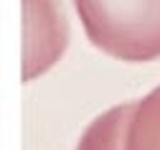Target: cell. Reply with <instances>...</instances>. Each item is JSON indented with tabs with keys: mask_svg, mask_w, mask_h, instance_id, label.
I'll list each match as a JSON object with an SVG mask.
<instances>
[{
	"mask_svg": "<svg viewBox=\"0 0 160 150\" xmlns=\"http://www.w3.org/2000/svg\"><path fill=\"white\" fill-rule=\"evenodd\" d=\"M132 110H135V102H125L94 117L79 137L76 150H125Z\"/></svg>",
	"mask_w": 160,
	"mask_h": 150,
	"instance_id": "obj_3",
	"label": "cell"
},
{
	"mask_svg": "<svg viewBox=\"0 0 160 150\" xmlns=\"http://www.w3.org/2000/svg\"><path fill=\"white\" fill-rule=\"evenodd\" d=\"M92 44L119 61L160 59V0H71Z\"/></svg>",
	"mask_w": 160,
	"mask_h": 150,
	"instance_id": "obj_1",
	"label": "cell"
},
{
	"mask_svg": "<svg viewBox=\"0 0 160 150\" xmlns=\"http://www.w3.org/2000/svg\"><path fill=\"white\" fill-rule=\"evenodd\" d=\"M125 150H160V87L135 102Z\"/></svg>",
	"mask_w": 160,
	"mask_h": 150,
	"instance_id": "obj_4",
	"label": "cell"
},
{
	"mask_svg": "<svg viewBox=\"0 0 160 150\" xmlns=\"http://www.w3.org/2000/svg\"><path fill=\"white\" fill-rule=\"evenodd\" d=\"M23 10V81L48 71L69 44L64 0H21Z\"/></svg>",
	"mask_w": 160,
	"mask_h": 150,
	"instance_id": "obj_2",
	"label": "cell"
}]
</instances>
